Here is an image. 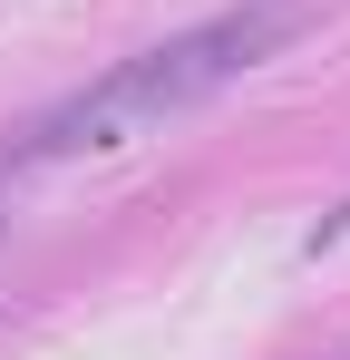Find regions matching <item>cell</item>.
Here are the masks:
<instances>
[{
	"mask_svg": "<svg viewBox=\"0 0 350 360\" xmlns=\"http://www.w3.org/2000/svg\"><path fill=\"white\" fill-rule=\"evenodd\" d=\"M302 20H311L302 0H233L214 20L156 39V49L98 68L78 98H58L49 117H30L0 146V176H39V166H68V156H108V146H136V136H166L205 98H224L233 78H253L283 39H302Z\"/></svg>",
	"mask_w": 350,
	"mask_h": 360,
	"instance_id": "1",
	"label": "cell"
}]
</instances>
